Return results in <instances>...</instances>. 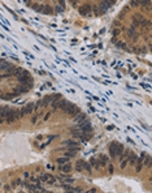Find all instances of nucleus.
Returning <instances> with one entry per match:
<instances>
[{"instance_id":"f257e3e1","label":"nucleus","mask_w":152,"mask_h":193,"mask_svg":"<svg viewBox=\"0 0 152 193\" xmlns=\"http://www.w3.org/2000/svg\"><path fill=\"white\" fill-rule=\"evenodd\" d=\"M109 153L112 157H125L126 154H125V149L122 145L120 144H111L109 146Z\"/></svg>"},{"instance_id":"f03ea898","label":"nucleus","mask_w":152,"mask_h":193,"mask_svg":"<svg viewBox=\"0 0 152 193\" xmlns=\"http://www.w3.org/2000/svg\"><path fill=\"white\" fill-rule=\"evenodd\" d=\"M70 170H72V166L69 164V162L65 164H60V167H59V171L61 174H68V172H70Z\"/></svg>"},{"instance_id":"7ed1b4c3","label":"nucleus","mask_w":152,"mask_h":193,"mask_svg":"<svg viewBox=\"0 0 152 193\" xmlns=\"http://www.w3.org/2000/svg\"><path fill=\"white\" fill-rule=\"evenodd\" d=\"M79 149H68V151L65 153V157H68L69 159H72V158H74V157L78 154Z\"/></svg>"},{"instance_id":"20e7f679","label":"nucleus","mask_w":152,"mask_h":193,"mask_svg":"<svg viewBox=\"0 0 152 193\" xmlns=\"http://www.w3.org/2000/svg\"><path fill=\"white\" fill-rule=\"evenodd\" d=\"M69 158H68V157H60V158H57V164L60 166V164H65V163H68L69 162Z\"/></svg>"}]
</instances>
